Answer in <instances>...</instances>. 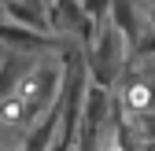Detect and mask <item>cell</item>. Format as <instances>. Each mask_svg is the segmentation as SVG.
<instances>
[{
    "label": "cell",
    "instance_id": "cell-1",
    "mask_svg": "<svg viewBox=\"0 0 155 151\" xmlns=\"http://www.w3.org/2000/svg\"><path fill=\"white\" fill-rule=\"evenodd\" d=\"M0 44H4L8 52H18V55H37V52H48L55 41L48 33H37V30H26L18 22H0Z\"/></svg>",
    "mask_w": 155,
    "mask_h": 151
},
{
    "label": "cell",
    "instance_id": "cell-2",
    "mask_svg": "<svg viewBox=\"0 0 155 151\" xmlns=\"http://www.w3.org/2000/svg\"><path fill=\"white\" fill-rule=\"evenodd\" d=\"M4 15H8V22H18L26 30H37V33L48 30V4L45 0H4Z\"/></svg>",
    "mask_w": 155,
    "mask_h": 151
},
{
    "label": "cell",
    "instance_id": "cell-3",
    "mask_svg": "<svg viewBox=\"0 0 155 151\" xmlns=\"http://www.w3.org/2000/svg\"><path fill=\"white\" fill-rule=\"evenodd\" d=\"M107 22L122 33V41L133 48L140 41V33H144V22H140V15H137V4L133 0H111V8H107Z\"/></svg>",
    "mask_w": 155,
    "mask_h": 151
},
{
    "label": "cell",
    "instance_id": "cell-4",
    "mask_svg": "<svg viewBox=\"0 0 155 151\" xmlns=\"http://www.w3.org/2000/svg\"><path fill=\"white\" fill-rule=\"evenodd\" d=\"M30 66H33V55H18V52L4 55V63H0V100H8L18 88V81L30 74Z\"/></svg>",
    "mask_w": 155,
    "mask_h": 151
},
{
    "label": "cell",
    "instance_id": "cell-5",
    "mask_svg": "<svg viewBox=\"0 0 155 151\" xmlns=\"http://www.w3.org/2000/svg\"><path fill=\"white\" fill-rule=\"evenodd\" d=\"M133 133H137L140 147H155V111H148V114L133 118Z\"/></svg>",
    "mask_w": 155,
    "mask_h": 151
},
{
    "label": "cell",
    "instance_id": "cell-6",
    "mask_svg": "<svg viewBox=\"0 0 155 151\" xmlns=\"http://www.w3.org/2000/svg\"><path fill=\"white\" fill-rule=\"evenodd\" d=\"M81 4V11L92 18V22H100V18L107 15V8H111V0H78Z\"/></svg>",
    "mask_w": 155,
    "mask_h": 151
},
{
    "label": "cell",
    "instance_id": "cell-7",
    "mask_svg": "<svg viewBox=\"0 0 155 151\" xmlns=\"http://www.w3.org/2000/svg\"><path fill=\"white\" fill-rule=\"evenodd\" d=\"M151 111H155V81H151Z\"/></svg>",
    "mask_w": 155,
    "mask_h": 151
},
{
    "label": "cell",
    "instance_id": "cell-8",
    "mask_svg": "<svg viewBox=\"0 0 155 151\" xmlns=\"http://www.w3.org/2000/svg\"><path fill=\"white\" fill-rule=\"evenodd\" d=\"M4 18H8V15H4V4H0V22H4Z\"/></svg>",
    "mask_w": 155,
    "mask_h": 151
}]
</instances>
